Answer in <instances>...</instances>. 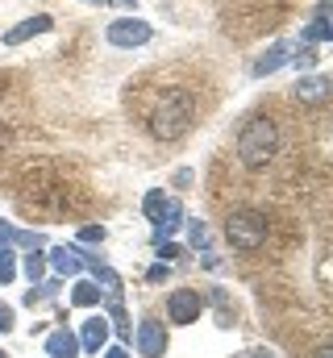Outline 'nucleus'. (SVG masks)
<instances>
[{
	"mask_svg": "<svg viewBox=\"0 0 333 358\" xmlns=\"http://www.w3.org/2000/svg\"><path fill=\"white\" fill-rule=\"evenodd\" d=\"M279 155V125L271 117H250L238 134V159L246 171H262L271 167Z\"/></svg>",
	"mask_w": 333,
	"mask_h": 358,
	"instance_id": "2",
	"label": "nucleus"
},
{
	"mask_svg": "<svg viewBox=\"0 0 333 358\" xmlns=\"http://www.w3.org/2000/svg\"><path fill=\"white\" fill-rule=\"evenodd\" d=\"M104 38H108V46H117V50H138V46H146V42L155 38V29H150L146 21H138V17H117V21L104 29Z\"/></svg>",
	"mask_w": 333,
	"mask_h": 358,
	"instance_id": "4",
	"label": "nucleus"
},
{
	"mask_svg": "<svg viewBox=\"0 0 333 358\" xmlns=\"http://www.w3.org/2000/svg\"><path fill=\"white\" fill-rule=\"evenodd\" d=\"M325 8H330V4H321L317 17H313V25L304 29V42H313V46H317V42H333V25H330V13H325Z\"/></svg>",
	"mask_w": 333,
	"mask_h": 358,
	"instance_id": "15",
	"label": "nucleus"
},
{
	"mask_svg": "<svg viewBox=\"0 0 333 358\" xmlns=\"http://www.w3.org/2000/svg\"><path fill=\"white\" fill-rule=\"evenodd\" d=\"M317 358H333V350H330V346H321V350H317Z\"/></svg>",
	"mask_w": 333,
	"mask_h": 358,
	"instance_id": "28",
	"label": "nucleus"
},
{
	"mask_svg": "<svg viewBox=\"0 0 333 358\" xmlns=\"http://www.w3.org/2000/svg\"><path fill=\"white\" fill-rule=\"evenodd\" d=\"M108 334H113L108 317H87L83 329L76 334L80 338V355H100V346H108Z\"/></svg>",
	"mask_w": 333,
	"mask_h": 358,
	"instance_id": "8",
	"label": "nucleus"
},
{
	"mask_svg": "<svg viewBox=\"0 0 333 358\" xmlns=\"http://www.w3.org/2000/svg\"><path fill=\"white\" fill-rule=\"evenodd\" d=\"M129 342L138 346V355H142V358H163L166 346H171V334H166V325L159 321V317H146Z\"/></svg>",
	"mask_w": 333,
	"mask_h": 358,
	"instance_id": "6",
	"label": "nucleus"
},
{
	"mask_svg": "<svg viewBox=\"0 0 333 358\" xmlns=\"http://www.w3.org/2000/svg\"><path fill=\"white\" fill-rule=\"evenodd\" d=\"M187 225V242L200 250V255H208V246H213V234H208V225L204 221H183Z\"/></svg>",
	"mask_w": 333,
	"mask_h": 358,
	"instance_id": "17",
	"label": "nucleus"
},
{
	"mask_svg": "<svg viewBox=\"0 0 333 358\" xmlns=\"http://www.w3.org/2000/svg\"><path fill=\"white\" fill-rule=\"evenodd\" d=\"M4 246H29V250H42L46 246V234L38 229H13L8 221H0V250Z\"/></svg>",
	"mask_w": 333,
	"mask_h": 358,
	"instance_id": "11",
	"label": "nucleus"
},
{
	"mask_svg": "<svg viewBox=\"0 0 333 358\" xmlns=\"http://www.w3.org/2000/svg\"><path fill=\"white\" fill-rule=\"evenodd\" d=\"M104 238H108L104 225H83L80 234H76V242H104Z\"/></svg>",
	"mask_w": 333,
	"mask_h": 358,
	"instance_id": "21",
	"label": "nucleus"
},
{
	"mask_svg": "<svg viewBox=\"0 0 333 358\" xmlns=\"http://www.w3.org/2000/svg\"><path fill=\"white\" fill-rule=\"evenodd\" d=\"M313 63H317V55H313V50H300V55H296V67H313Z\"/></svg>",
	"mask_w": 333,
	"mask_h": 358,
	"instance_id": "25",
	"label": "nucleus"
},
{
	"mask_svg": "<svg viewBox=\"0 0 333 358\" xmlns=\"http://www.w3.org/2000/svg\"><path fill=\"white\" fill-rule=\"evenodd\" d=\"M13 275H17V259H13V250L4 246V250H0V283H13Z\"/></svg>",
	"mask_w": 333,
	"mask_h": 358,
	"instance_id": "20",
	"label": "nucleus"
},
{
	"mask_svg": "<svg viewBox=\"0 0 333 358\" xmlns=\"http://www.w3.org/2000/svg\"><path fill=\"white\" fill-rule=\"evenodd\" d=\"M0 358H8V355H4V350H0Z\"/></svg>",
	"mask_w": 333,
	"mask_h": 358,
	"instance_id": "30",
	"label": "nucleus"
},
{
	"mask_svg": "<svg viewBox=\"0 0 333 358\" xmlns=\"http://www.w3.org/2000/svg\"><path fill=\"white\" fill-rule=\"evenodd\" d=\"M46 358H80V338H76L67 325L50 329V334H46Z\"/></svg>",
	"mask_w": 333,
	"mask_h": 358,
	"instance_id": "10",
	"label": "nucleus"
},
{
	"mask_svg": "<svg viewBox=\"0 0 333 358\" xmlns=\"http://www.w3.org/2000/svg\"><path fill=\"white\" fill-rule=\"evenodd\" d=\"M21 271H25V279H34V283H38V279L46 275V255H42V250H29V255H25V263H21Z\"/></svg>",
	"mask_w": 333,
	"mask_h": 358,
	"instance_id": "19",
	"label": "nucleus"
},
{
	"mask_svg": "<svg viewBox=\"0 0 333 358\" xmlns=\"http://www.w3.org/2000/svg\"><path fill=\"white\" fill-rule=\"evenodd\" d=\"M163 204H166V187H150V192L142 196V213H146V221H155Z\"/></svg>",
	"mask_w": 333,
	"mask_h": 358,
	"instance_id": "18",
	"label": "nucleus"
},
{
	"mask_svg": "<svg viewBox=\"0 0 333 358\" xmlns=\"http://www.w3.org/2000/svg\"><path fill=\"white\" fill-rule=\"evenodd\" d=\"M288 59H292V46H288V42H279V46H271L267 55H258V59H254V67H250V76H254V80H262V76H271V71H279V67H283Z\"/></svg>",
	"mask_w": 333,
	"mask_h": 358,
	"instance_id": "13",
	"label": "nucleus"
},
{
	"mask_svg": "<svg viewBox=\"0 0 333 358\" xmlns=\"http://www.w3.org/2000/svg\"><path fill=\"white\" fill-rule=\"evenodd\" d=\"M238 358H275L267 346H254V350H246V355H238Z\"/></svg>",
	"mask_w": 333,
	"mask_h": 358,
	"instance_id": "26",
	"label": "nucleus"
},
{
	"mask_svg": "<svg viewBox=\"0 0 333 358\" xmlns=\"http://www.w3.org/2000/svg\"><path fill=\"white\" fill-rule=\"evenodd\" d=\"M46 267L55 271L59 279H80L83 255L76 250V246H50V255H46Z\"/></svg>",
	"mask_w": 333,
	"mask_h": 358,
	"instance_id": "7",
	"label": "nucleus"
},
{
	"mask_svg": "<svg viewBox=\"0 0 333 358\" xmlns=\"http://www.w3.org/2000/svg\"><path fill=\"white\" fill-rule=\"evenodd\" d=\"M200 313H204V296H200V292L175 287V292L166 296V321H171V325H192Z\"/></svg>",
	"mask_w": 333,
	"mask_h": 358,
	"instance_id": "5",
	"label": "nucleus"
},
{
	"mask_svg": "<svg viewBox=\"0 0 333 358\" xmlns=\"http://www.w3.org/2000/svg\"><path fill=\"white\" fill-rule=\"evenodd\" d=\"M100 296H104V292H100L92 279H80V283L71 287V304H76V308H96V304H100Z\"/></svg>",
	"mask_w": 333,
	"mask_h": 358,
	"instance_id": "16",
	"label": "nucleus"
},
{
	"mask_svg": "<svg viewBox=\"0 0 333 358\" xmlns=\"http://www.w3.org/2000/svg\"><path fill=\"white\" fill-rule=\"evenodd\" d=\"M13 329H17V317L8 304H0V334H13Z\"/></svg>",
	"mask_w": 333,
	"mask_h": 358,
	"instance_id": "22",
	"label": "nucleus"
},
{
	"mask_svg": "<svg viewBox=\"0 0 333 358\" xmlns=\"http://www.w3.org/2000/svg\"><path fill=\"white\" fill-rule=\"evenodd\" d=\"M163 279H171V267L166 263H155V267L146 271V283H163Z\"/></svg>",
	"mask_w": 333,
	"mask_h": 358,
	"instance_id": "23",
	"label": "nucleus"
},
{
	"mask_svg": "<svg viewBox=\"0 0 333 358\" xmlns=\"http://www.w3.org/2000/svg\"><path fill=\"white\" fill-rule=\"evenodd\" d=\"M113 4H134V0H113Z\"/></svg>",
	"mask_w": 333,
	"mask_h": 358,
	"instance_id": "29",
	"label": "nucleus"
},
{
	"mask_svg": "<svg viewBox=\"0 0 333 358\" xmlns=\"http://www.w3.org/2000/svg\"><path fill=\"white\" fill-rule=\"evenodd\" d=\"M183 225V208H179V200H166L163 208H159V217H155V242H163V238H171L175 229Z\"/></svg>",
	"mask_w": 333,
	"mask_h": 358,
	"instance_id": "14",
	"label": "nucleus"
},
{
	"mask_svg": "<svg viewBox=\"0 0 333 358\" xmlns=\"http://www.w3.org/2000/svg\"><path fill=\"white\" fill-rule=\"evenodd\" d=\"M225 238H229V246H238V250H258V246L267 242V217H262L258 208H238V213H229V217H225Z\"/></svg>",
	"mask_w": 333,
	"mask_h": 358,
	"instance_id": "3",
	"label": "nucleus"
},
{
	"mask_svg": "<svg viewBox=\"0 0 333 358\" xmlns=\"http://www.w3.org/2000/svg\"><path fill=\"white\" fill-rule=\"evenodd\" d=\"M55 29V21L46 17V13H38V17H25L21 25H13L8 34H4V46H21V42H29V38H38V34H50Z\"/></svg>",
	"mask_w": 333,
	"mask_h": 358,
	"instance_id": "9",
	"label": "nucleus"
},
{
	"mask_svg": "<svg viewBox=\"0 0 333 358\" xmlns=\"http://www.w3.org/2000/svg\"><path fill=\"white\" fill-rule=\"evenodd\" d=\"M330 88H333L330 76H300V80H296V96H300L304 104H325Z\"/></svg>",
	"mask_w": 333,
	"mask_h": 358,
	"instance_id": "12",
	"label": "nucleus"
},
{
	"mask_svg": "<svg viewBox=\"0 0 333 358\" xmlns=\"http://www.w3.org/2000/svg\"><path fill=\"white\" fill-rule=\"evenodd\" d=\"M175 187H192V171H187V167L175 171Z\"/></svg>",
	"mask_w": 333,
	"mask_h": 358,
	"instance_id": "24",
	"label": "nucleus"
},
{
	"mask_svg": "<svg viewBox=\"0 0 333 358\" xmlns=\"http://www.w3.org/2000/svg\"><path fill=\"white\" fill-rule=\"evenodd\" d=\"M192 121H196V96L187 88H166L146 117V129L155 142H179L192 129Z\"/></svg>",
	"mask_w": 333,
	"mask_h": 358,
	"instance_id": "1",
	"label": "nucleus"
},
{
	"mask_svg": "<svg viewBox=\"0 0 333 358\" xmlns=\"http://www.w3.org/2000/svg\"><path fill=\"white\" fill-rule=\"evenodd\" d=\"M104 358H129V350H121V346H113V350H104Z\"/></svg>",
	"mask_w": 333,
	"mask_h": 358,
	"instance_id": "27",
	"label": "nucleus"
}]
</instances>
